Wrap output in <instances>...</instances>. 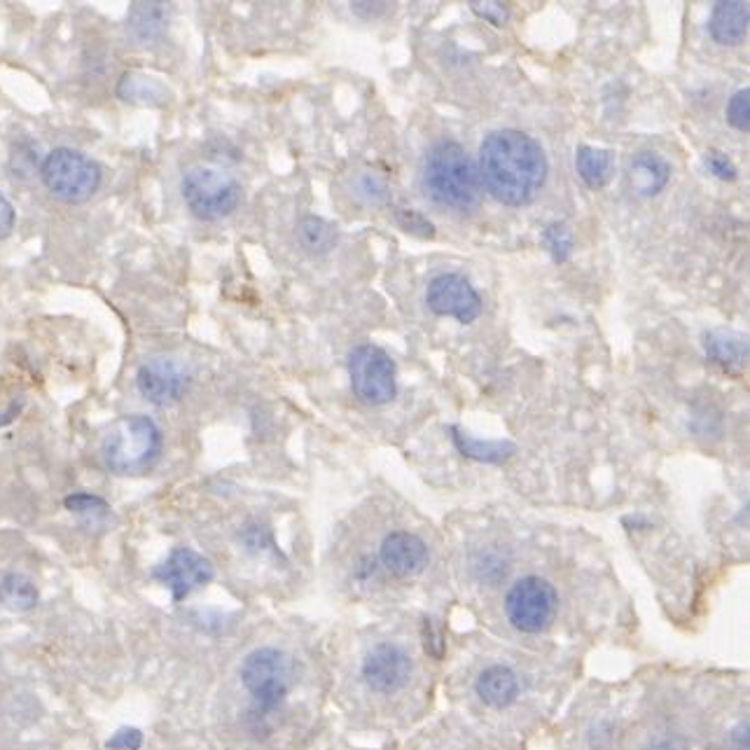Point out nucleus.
Returning a JSON list of instances; mask_svg holds the SVG:
<instances>
[{
	"label": "nucleus",
	"mask_w": 750,
	"mask_h": 750,
	"mask_svg": "<svg viewBox=\"0 0 750 750\" xmlns=\"http://www.w3.org/2000/svg\"><path fill=\"white\" fill-rule=\"evenodd\" d=\"M480 179L505 206L531 204L548 181V157L540 143L517 130L491 132L480 146Z\"/></svg>",
	"instance_id": "f257e3e1"
},
{
	"label": "nucleus",
	"mask_w": 750,
	"mask_h": 750,
	"mask_svg": "<svg viewBox=\"0 0 750 750\" xmlns=\"http://www.w3.org/2000/svg\"><path fill=\"white\" fill-rule=\"evenodd\" d=\"M421 185L430 201L456 213H470L482 201V179L470 155L454 140H440L428 150Z\"/></svg>",
	"instance_id": "f03ea898"
},
{
	"label": "nucleus",
	"mask_w": 750,
	"mask_h": 750,
	"mask_svg": "<svg viewBox=\"0 0 750 750\" xmlns=\"http://www.w3.org/2000/svg\"><path fill=\"white\" fill-rule=\"evenodd\" d=\"M164 435L146 414L122 417L108 430L101 444L106 468L115 475H140L162 454Z\"/></svg>",
	"instance_id": "7ed1b4c3"
},
{
	"label": "nucleus",
	"mask_w": 750,
	"mask_h": 750,
	"mask_svg": "<svg viewBox=\"0 0 750 750\" xmlns=\"http://www.w3.org/2000/svg\"><path fill=\"white\" fill-rule=\"evenodd\" d=\"M242 683L262 713L276 711L295 683L291 654L279 648H258L242 662Z\"/></svg>",
	"instance_id": "20e7f679"
},
{
	"label": "nucleus",
	"mask_w": 750,
	"mask_h": 750,
	"mask_svg": "<svg viewBox=\"0 0 750 750\" xmlns=\"http://www.w3.org/2000/svg\"><path fill=\"white\" fill-rule=\"evenodd\" d=\"M101 167L91 157L71 148L52 150L40 167V181L47 193L66 204L91 199L101 187Z\"/></svg>",
	"instance_id": "39448f33"
},
{
	"label": "nucleus",
	"mask_w": 750,
	"mask_h": 750,
	"mask_svg": "<svg viewBox=\"0 0 750 750\" xmlns=\"http://www.w3.org/2000/svg\"><path fill=\"white\" fill-rule=\"evenodd\" d=\"M181 195L187 211L204 222H218L236 211L242 204V185L234 175L211 169L195 167L181 181Z\"/></svg>",
	"instance_id": "423d86ee"
},
{
	"label": "nucleus",
	"mask_w": 750,
	"mask_h": 750,
	"mask_svg": "<svg viewBox=\"0 0 750 750\" xmlns=\"http://www.w3.org/2000/svg\"><path fill=\"white\" fill-rule=\"evenodd\" d=\"M558 611V594L552 582L538 576L517 580L505 597V615L517 631L540 634L545 631Z\"/></svg>",
	"instance_id": "0eeeda50"
},
{
	"label": "nucleus",
	"mask_w": 750,
	"mask_h": 750,
	"mask_svg": "<svg viewBox=\"0 0 750 750\" xmlns=\"http://www.w3.org/2000/svg\"><path fill=\"white\" fill-rule=\"evenodd\" d=\"M351 389L365 405H386L397 393L395 362L384 348L360 344L348 356Z\"/></svg>",
	"instance_id": "6e6552de"
},
{
	"label": "nucleus",
	"mask_w": 750,
	"mask_h": 750,
	"mask_svg": "<svg viewBox=\"0 0 750 750\" xmlns=\"http://www.w3.org/2000/svg\"><path fill=\"white\" fill-rule=\"evenodd\" d=\"M152 578L169 589L175 603H181L187 597H193L197 589L211 585L216 568L209 558L193 548H175L167 556V562L155 566Z\"/></svg>",
	"instance_id": "1a4fd4ad"
},
{
	"label": "nucleus",
	"mask_w": 750,
	"mask_h": 750,
	"mask_svg": "<svg viewBox=\"0 0 750 750\" xmlns=\"http://www.w3.org/2000/svg\"><path fill=\"white\" fill-rule=\"evenodd\" d=\"M426 305L438 316H454L458 323L468 325L482 313V297L472 283L460 274H440L428 283Z\"/></svg>",
	"instance_id": "9d476101"
},
{
	"label": "nucleus",
	"mask_w": 750,
	"mask_h": 750,
	"mask_svg": "<svg viewBox=\"0 0 750 750\" xmlns=\"http://www.w3.org/2000/svg\"><path fill=\"white\" fill-rule=\"evenodd\" d=\"M411 678L409 652L391 641L377 643L362 660V680L377 694L401 692Z\"/></svg>",
	"instance_id": "9b49d317"
},
{
	"label": "nucleus",
	"mask_w": 750,
	"mask_h": 750,
	"mask_svg": "<svg viewBox=\"0 0 750 750\" xmlns=\"http://www.w3.org/2000/svg\"><path fill=\"white\" fill-rule=\"evenodd\" d=\"M136 389L148 403L167 407L179 403L187 391V374L171 358H152L143 362L136 372Z\"/></svg>",
	"instance_id": "f8f14e48"
},
{
	"label": "nucleus",
	"mask_w": 750,
	"mask_h": 750,
	"mask_svg": "<svg viewBox=\"0 0 750 750\" xmlns=\"http://www.w3.org/2000/svg\"><path fill=\"white\" fill-rule=\"evenodd\" d=\"M428 558H430L428 545L417 533L393 531L381 540L379 562L393 578L407 580V578L419 576V573L426 570Z\"/></svg>",
	"instance_id": "ddd939ff"
},
{
	"label": "nucleus",
	"mask_w": 750,
	"mask_h": 750,
	"mask_svg": "<svg viewBox=\"0 0 750 750\" xmlns=\"http://www.w3.org/2000/svg\"><path fill=\"white\" fill-rule=\"evenodd\" d=\"M475 692L491 709L513 706L519 697V678L509 666L493 664L477 676Z\"/></svg>",
	"instance_id": "4468645a"
},
{
	"label": "nucleus",
	"mask_w": 750,
	"mask_h": 750,
	"mask_svg": "<svg viewBox=\"0 0 750 750\" xmlns=\"http://www.w3.org/2000/svg\"><path fill=\"white\" fill-rule=\"evenodd\" d=\"M668 179H672V167L657 152H638L631 157L629 181L641 197L660 195Z\"/></svg>",
	"instance_id": "2eb2a0df"
},
{
	"label": "nucleus",
	"mask_w": 750,
	"mask_h": 750,
	"mask_svg": "<svg viewBox=\"0 0 750 750\" xmlns=\"http://www.w3.org/2000/svg\"><path fill=\"white\" fill-rule=\"evenodd\" d=\"M169 12L167 3H134L126 17V30L138 45H155L167 34Z\"/></svg>",
	"instance_id": "dca6fc26"
},
{
	"label": "nucleus",
	"mask_w": 750,
	"mask_h": 750,
	"mask_svg": "<svg viewBox=\"0 0 750 750\" xmlns=\"http://www.w3.org/2000/svg\"><path fill=\"white\" fill-rule=\"evenodd\" d=\"M709 30L715 42L739 45L748 34V5L739 0L717 3L711 12Z\"/></svg>",
	"instance_id": "f3484780"
},
{
	"label": "nucleus",
	"mask_w": 750,
	"mask_h": 750,
	"mask_svg": "<svg viewBox=\"0 0 750 750\" xmlns=\"http://www.w3.org/2000/svg\"><path fill=\"white\" fill-rule=\"evenodd\" d=\"M118 97L126 103L140 106H164L169 101V89L157 77L146 73H124L118 83Z\"/></svg>",
	"instance_id": "a211bd4d"
},
{
	"label": "nucleus",
	"mask_w": 750,
	"mask_h": 750,
	"mask_svg": "<svg viewBox=\"0 0 750 750\" xmlns=\"http://www.w3.org/2000/svg\"><path fill=\"white\" fill-rule=\"evenodd\" d=\"M452 440L456 444V450L472 460L480 463H505L509 456L517 452V446L507 440H475L468 433H463L460 428L452 426Z\"/></svg>",
	"instance_id": "6ab92c4d"
},
{
	"label": "nucleus",
	"mask_w": 750,
	"mask_h": 750,
	"mask_svg": "<svg viewBox=\"0 0 750 750\" xmlns=\"http://www.w3.org/2000/svg\"><path fill=\"white\" fill-rule=\"evenodd\" d=\"M63 505H66L71 515H77L79 521L89 526V529L106 531L108 526L115 521L113 507H110L101 496H97V493H87V491L71 493V496H66V501H63Z\"/></svg>",
	"instance_id": "aec40b11"
},
{
	"label": "nucleus",
	"mask_w": 750,
	"mask_h": 750,
	"mask_svg": "<svg viewBox=\"0 0 750 750\" xmlns=\"http://www.w3.org/2000/svg\"><path fill=\"white\" fill-rule=\"evenodd\" d=\"M38 587L24 573H5L0 578V603L12 613H28L38 605Z\"/></svg>",
	"instance_id": "412c9836"
},
{
	"label": "nucleus",
	"mask_w": 750,
	"mask_h": 750,
	"mask_svg": "<svg viewBox=\"0 0 750 750\" xmlns=\"http://www.w3.org/2000/svg\"><path fill=\"white\" fill-rule=\"evenodd\" d=\"M706 356L725 370L743 367L748 360V342L734 332H711L706 337Z\"/></svg>",
	"instance_id": "4be33fe9"
},
{
	"label": "nucleus",
	"mask_w": 750,
	"mask_h": 750,
	"mask_svg": "<svg viewBox=\"0 0 750 750\" xmlns=\"http://www.w3.org/2000/svg\"><path fill=\"white\" fill-rule=\"evenodd\" d=\"M576 167H578L582 183L589 189H601L605 183L611 181L613 155L603 148L580 146L578 155H576Z\"/></svg>",
	"instance_id": "5701e85b"
},
{
	"label": "nucleus",
	"mask_w": 750,
	"mask_h": 750,
	"mask_svg": "<svg viewBox=\"0 0 750 750\" xmlns=\"http://www.w3.org/2000/svg\"><path fill=\"white\" fill-rule=\"evenodd\" d=\"M297 234L302 246L311 253H328L334 246V242H337V232H334L330 222L316 216L302 218L297 225Z\"/></svg>",
	"instance_id": "b1692460"
},
{
	"label": "nucleus",
	"mask_w": 750,
	"mask_h": 750,
	"mask_svg": "<svg viewBox=\"0 0 750 750\" xmlns=\"http://www.w3.org/2000/svg\"><path fill=\"white\" fill-rule=\"evenodd\" d=\"M542 242H545L548 250L552 253L554 262H566L573 253V236L568 232L566 225L562 222H552V225L545 228L542 232Z\"/></svg>",
	"instance_id": "393cba45"
},
{
	"label": "nucleus",
	"mask_w": 750,
	"mask_h": 750,
	"mask_svg": "<svg viewBox=\"0 0 750 750\" xmlns=\"http://www.w3.org/2000/svg\"><path fill=\"white\" fill-rule=\"evenodd\" d=\"M727 122L734 126V130H739V132H748L750 130V91H748V87L739 89L729 99Z\"/></svg>",
	"instance_id": "a878e982"
},
{
	"label": "nucleus",
	"mask_w": 750,
	"mask_h": 750,
	"mask_svg": "<svg viewBox=\"0 0 750 750\" xmlns=\"http://www.w3.org/2000/svg\"><path fill=\"white\" fill-rule=\"evenodd\" d=\"M395 220H397V225H401L409 234H417V236H423V238H433L435 236L433 222H430L426 216H421L419 211L397 209L395 211Z\"/></svg>",
	"instance_id": "bb28decb"
},
{
	"label": "nucleus",
	"mask_w": 750,
	"mask_h": 750,
	"mask_svg": "<svg viewBox=\"0 0 750 750\" xmlns=\"http://www.w3.org/2000/svg\"><path fill=\"white\" fill-rule=\"evenodd\" d=\"M242 540H244V545L250 552H265V550L279 552L276 545H274V538H271L269 529H267V526H262V524H248V526H244Z\"/></svg>",
	"instance_id": "cd10ccee"
},
{
	"label": "nucleus",
	"mask_w": 750,
	"mask_h": 750,
	"mask_svg": "<svg viewBox=\"0 0 750 750\" xmlns=\"http://www.w3.org/2000/svg\"><path fill=\"white\" fill-rule=\"evenodd\" d=\"M421 638H423V650L430 654V657H433V660H442V657H444L446 643H444L442 629H440L430 617H423Z\"/></svg>",
	"instance_id": "c85d7f7f"
},
{
	"label": "nucleus",
	"mask_w": 750,
	"mask_h": 750,
	"mask_svg": "<svg viewBox=\"0 0 750 750\" xmlns=\"http://www.w3.org/2000/svg\"><path fill=\"white\" fill-rule=\"evenodd\" d=\"M108 750H140L143 731L138 727H120L113 737L106 741Z\"/></svg>",
	"instance_id": "c756f323"
},
{
	"label": "nucleus",
	"mask_w": 750,
	"mask_h": 750,
	"mask_svg": "<svg viewBox=\"0 0 750 750\" xmlns=\"http://www.w3.org/2000/svg\"><path fill=\"white\" fill-rule=\"evenodd\" d=\"M706 167L709 171L721 181H737V167H734L731 159L721 152V150H709L706 152Z\"/></svg>",
	"instance_id": "7c9ffc66"
},
{
	"label": "nucleus",
	"mask_w": 750,
	"mask_h": 750,
	"mask_svg": "<svg viewBox=\"0 0 750 750\" xmlns=\"http://www.w3.org/2000/svg\"><path fill=\"white\" fill-rule=\"evenodd\" d=\"M470 10L477 17L491 22L493 26H505V22L509 20V10L503 3H477V0H472Z\"/></svg>",
	"instance_id": "2f4dec72"
},
{
	"label": "nucleus",
	"mask_w": 750,
	"mask_h": 750,
	"mask_svg": "<svg viewBox=\"0 0 750 750\" xmlns=\"http://www.w3.org/2000/svg\"><path fill=\"white\" fill-rule=\"evenodd\" d=\"M358 189H360V195L367 197L370 201H384V199H386V193H389L386 183L381 181V179H377L374 173H365V175H360Z\"/></svg>",
	"instance_id": "473e14b6"
},
{
	"label": "nucleus",
	"mask_w": 750,
	"mask_h": 750,
	"mask_svg": "<svg viewBox=\"0 0 750 750\" xmlns=\"http://www.w3.org/2000/svg\"><path fill=\"white\" fill-rule=\"evenodd\" d=\"M14 206L10 204V199L0 193V238H5L12 234L14 230Z\"/></svg>",
	"instance_id": "72a5a7b5"
},
{
	"label": "nucleus",
	"mask_w": 750,
	"mask_h": 750,
	"mask_svg": "<svg viewBox=\"0 0 750 750\" xmlns=\"http://www.w3.org/2000/svg\"><path fill=\"white\" fill-rule=\"evenodd\" d=\"M650 750H690L688 741L683 737H676V734H668V737H660L650 746Z\"/></svg>",
	"instance_id": "f704fd0d"
},
{
	"label": "nucleus",
	"mask_w": 750,
	"mask_h": 750,
	"mask_svg": "<svg viewBox=\"0 0 750 750\" xmlns=\"http://www.w3.org/2000/svg\"><path fill=\"white\" fill-rule=\"evenodd\" d=\"M374 576H377V564H374V558H362V562H360L358 568H356V578L362 580V582H370Z\"/></svg>",
	"instance_id": "c9c22d12"
},
{
	"label": "nucleus",
	"mask_w": 750,
	"mask_h": 750,
	"mask_svg": "<svg viewBox=\"0 0 750 750\" xmlns=\"http://www.w3.org/2000/svg\"><path fill=\"white\" fill-rule=\"evenodd\" d=\"M389 3H354V12H358L360 17H377V14H381L386 10Z\"/></svg>",
	"instance_id": "e433bc0d"
},
{
	"label": "nucleus",
	"mask_w": 750,
	"mask_h": 750,
	"mask_svg": "<svg viewBox=\"0 0 750 750\" xmlns=\"http://www.w3.org/2000/svg\"><path fill=\"white\" fill-rule=\"evenodd\" d=\"M22 409H24V401H14L12 405H8V409H3V411H0V428H5L8 423H12L14 419H17L20 417V414H22Z\"/></svg>",
	"instance_id": "4c0bfd02"
},
{
	"label": "nucleus",
	"mask_w": 750,
	"mask_h": 750,
	"mask_svg": "<svg viewBox=\"0 0 750 750\" xmlns=\"http://www.w3.org/2000/svg\"><path fill=\"white\" fill-rule=\"evenodd\" d=\"M729 739L737 750H748V723H741L737 729H731Z\"/></svg>",
	"instance_id": "58836bf2"
}]
</instances>
